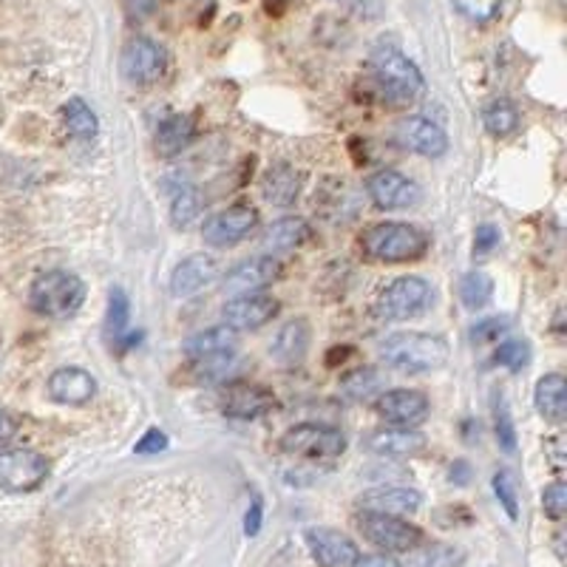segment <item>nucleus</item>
<instances>
[{
    "label": "nucleus",
    "mask_w": 567,
    "mask_h": 567,
    "mask_svg": "<svg viewBox=\"0 0 567 567\" xmlns=\"http://www.w3.org/2000/svg\"><path fill=\"white\" fill-rule=\"evenodd\" d=\"M307 349H310V323L303 321V318L284 323L270 343L272 361L281 363V367H296V363H301Z\"/></svg>",
    "instance_id": "22"
},
{
    "label": "nucleus",
    "mask_w": 567,
    "mask_h": 567,
    "mask_svg": "<svg viewBox=\"0 0 567 567\" xmlns=\"http://www.w3.org/2000/svg\"><path fill=\"white\" fill-rule=\"evenodd\" d=\"M239 347V332L230 327H210L205 332H196L185 341V352L194 361H207V358H221V354H236Z\"/></svg>",
    "instance_id": "24"
},
{
    "label": "nucleus",
    "mask_w": 567,
    "mask_h": 567,
    "mask_svg": "<svg viewBox=\"0 0 567 567\" xmlns=\"http://www.w3.org/2000/svg\"><path fill=\"white\" fill-rule=\"evenodd\" d=\"M49 477V460L32 449L0 452V488L9 494H29Z\"/></svg>",
    "instance_id": "8"
},
{
    "label": "nucleus",
    "mask_w": 567,
    "mask_h": 567,
    "mask_svg": "<svg viewBox=\"0 0 567 567\" xmlns=\"http://www.w3.org/2000/svg\"><path fill=\"white\" fill-rule=\"evenodd\" d=\"M494 298V281L485 272H465L460 281V301L465 310H483Z\"/></svg>",
    "instance_id": "35"
},
{
    "label": "nucleus",
    "mask_w": 567,
    "mask_h": 567,
    "mask_svg": "<svg viewBox=\"0 0 567 567\" xmlns=\"http://www.w3.org/2000/svg\"><path fill=\"white\" fill-rule=\"evenodd\" d=\"M45 392L60 406H85L97 394V381L83 367H60L49 374Z\"/></svg>",
    "instance_id": "16"
},
{
    "label": "nucleus",
    "mask_w": 567,
    "mask_h": 567,
    "mask_svg": "<svg viewBox=\"0 0 567 567\" xmlns=\"http://www.w3.org/2000/svg\"><path fill=\"white\" fill-rule=\"evenodd\" d=\"M361 511L369 514H386V516H406L417 514L420 505H423V494L417 488H409V485H383V488H372L358 499Z\"/></svg>",
    "instance_id": "20"
},
{
    "label": "nucleus",
    "mask_w": 567,
    "mask_h": 567,
    "mask_svg": "<svg viewBox=\"0 0 567 567\" xmlns=\"http://www.w3.org/2000/svg\"><path fill=\"white\" fill-rule=\"evenodd\" d=\"M281 261L272 256H258L250 261H241V265L233 267L225 276L221 287L230 298L236 296H252V292H261L265 287H270L272 281L281 278Z\"/></svg>",
    "instance_id": "14"
},
{
    "label": "nucleus",
    "mask_w": 567,
    "mask_h": 567,
    "mask_svg": "<svg viewBox=\"0 0 567 567\" xmlns=\"http://www.w3.org/2000/svg\"><path fill=\"white\" fill-rule=\"evenodd\" d=\"M367 194L374 207L381 210H406L423 199L417 182L403 176L400 171H378L367 179Z\"/></svg>",
    "instance_id": "11"
},
{
    "label": "nucleus",
    "mask_w": 567,
    "mask_h": 567,
    "mask_svg": "<svg viewBox=\"0 0 567 567\" xmlns=\"http://www.w3.org/2000/svg\"><path fill=\"white\" fill-rule=\"evenodd\" d=\"M281 303L267 292H252V296H236L225 303L221 318L225 327L236 329V332H250V329H261L278 316Z\"/></svg>",
    "instance_id": "12"
},
{
    "label": "nucleus",
    "mask_w": 567,
    "mask_h": 567,
    "mask_svg": "<svg viewBox=\"0 0 567 567\" xmlns=\"http://www.w3.org/2000/svg\"><path fill=\"white\" fill-rule=\"evenodd\" d=\"M14 432H18V423H14V417L0 409V445H7L9 440L14 437Z\"/></svg>",
    "instance_id": "46"
},
{
    "label": "nucleus",
    "mask_w": 567,
    "mask_h": 567,
    "mask_svg": "<svg viewBox=\"0 0 567 567\" xmlns=\"http://www.w3.org/2000/svg\"><path fill=\"white\" fill-rule=\"evenodd\" d=\"M258 221H261V216H258V210L252 205H233L205 221L202 239L210 247H219V250L236 247L245 239H250L252 233H256Z\"/></svg>",
    "instance_id": "9"
},
{
    "label": "nucleus",
    "mask_w": 567,
    "mask_h": 567,
    "mask_svg": "<svg viewBox=\"0 0 567 567\" xmlns=\"http://www.w3.org/2000/svg\"><path fill=\"white\" fill-rule=\"evenodd\" d=\"M261 525H265V505H261V499H252L250 508H247L245 514V534L247 536H258V530H261Z\"/></svg>",
    "instance_id": "44"
},
{
    "label": "nucleus",
    "mask_w": 567,
    "mask_h": 567,
    "mask_svg": "<svg viewBox=\"0 0 567 567\" xmlns=\"http://www.w3.org/2000/svg\"><path fill=\"white\" fill-rule=\"evenodd\" d=\"M276 406V398H272L270 389L252 386V383L233 381L221 389V409H225L227 417L236 420H256L261 414H267Z\"/></svg>",
    "instance_id": "19"
},
{
    "label": "nucleus",
    "mask_w": 567,
    "mask_h": 567,
    "mask_svg": "<svg viewBox=\"0 0 567 567\" xmlns=\"http://www.w3.org/2000/svg\"><path fill=\"white\" fill-rule=\"evenodd\" d=\"M452 3L465 20L477 23V27H485V23L496 20V14L503 12V0H452Z\"/></svg>",
    "instance_id": "37"
},
{
    "label": "nucleus",
    "mask_w": 567,
    "mask_h": 567,
    "mask_svg": "<svg viewBox=\"0 0 567 567\" xmlns=\"http://www.w3.org/2000/svg\"><path fill=\"white\" fill-rule=\"evenodd\" d=\"M483 125L491 136L503 140V136H511L519 128V111L511 100H494L491 105H485Z\"/></svg>",
    "instance_id": "32"
},
{
    "label": "nucleus",
    "mask_w": 567,
    "mask_h": 567,
    "mask_svg": "<svg viewBox=\"0 0 567 567\" xmlns=\"http://www.w3.org/2000/svg\"><path fill=\"white\" fill-rule=\"evenodd\" d=\"M542 508H545L550 519H561L567 511V485L550 483L548 488L542 491Z\"/></svg>",
    "instance_id": "40"
},
{
    "label": "nucleus",
    "mask_w": 567,
    "mask_h": 567,
    "mask_svg": "<svg viewBox=\"0 0 567 567\" xmlns=\"http://www.w3.org/2000/svg\"><path fill=\"white\" fill-rule=\"evenodd\" d=\"M374 409L392 425L417 429L420 423H425L429 412H432V403L417 389H392V392H383L381 398L374 400Z\"/></svg>",
    "instance_id": "13"
},
{
    "label": "nucleus",
    "mask_w": 567,
    "mask_h": 567,
    "mask_svg": "<svg viewBox=\"0 0 567 567\" xmlns=\"http://www.w3.org/2000/svg\"><path fill=\"white\" fill-rule=\"evenodd\" d=\"M494 425H496V443L503 445V452H516V425L511 417V409L503 394L494 398Z\"/></svg>",
    "instance_id": "38"
},
{
    "label": "nucleus",
    "mask_w": 567,
    "mask_h": 567,
    "mask_svg": "<svg viewBox=\"0 0 567 567\" xmlns=\"http://www.w3.org/2000/svg\"><path fill=\"white\" fill-rule=\"evenodd\" d=\"M499 239H503V236H499V227L480 225L477 236H474V252H477V256H488V252L499 245Z\"/></svg>",
    "instance_id": "43"
},
{
    "label": "nucleus",
    "mask_w": 567,
    "mask_h": 567,
    "mask_svg": "<svg viewBox=\"0 0 567 567\" xmlns=\"http://www.w3.org/2000/svg\"><path fill=\"white\" fill-rule=\"evenodd\" d=\"M168 443H171L168 434L162 432V429H148V432L136 440L134 454H140V457H151V454L165 452V449H168Z\"/></svg>",
    "instance_id": "42"
},
{
    "label": "nucleus",
    "mask_w": 567,
    "mask_h": 567,
    "mask_svg": "<svg viewBox=\"0 0 567 567\" xmlns=\"http://www.w3.org/2000/svg\"><path fill=\"white\" fill-rule=\"evenodd\" d=\"M221 278L219 261L205 252H196V256H187L185 261H179L171 276V292L176 298H190L196 292L207 290L210 284H216Z\"/></svg>",
    "instance_id": "18"
},
{
    "label": "nucleus",
    "mask_w": 567,
    "mask_h": 567,
    "mask_svg": "<svg viewBox=\"0 0 567 567\" xmlns=\"http://www.w3.org/2000/svg\"><path fill=\"white\" fill-rule=\"evenodd\" d=\"M449 343L429 332H394L381 343L383 363L403 374L437 372L449 363Z\"/></svg>",
    "instance_id": "2"
},
{
    "label": "nucleus",
    "mask_w": 567,
    "mask_h": 567,
    "mask_svg": "<svg viewBox=\"0 0 567 567\" xmlns=\"http://www.w3.org/2000/svg\"><path fill=\"white\" fill-rule=\"evenodd\" d=\"M196 123L187 114L165 116L156 128V151L159 156H176L194 142Z\"/></svg>",
    "instance_id": "27"
},
{
    "label": "nucleus",
    "mask_w": 567,
    "mask_h": 567,
    "mask_svg": "<svg viewBox=\"0 0 567 567\" xmlns=\"http://www.w3.org/2000/svg\"><path fill=\"white\" fill-rule=\"evenodd\" d=\"M491 485H494V494L499 499V505L505 508V514L516 523L519 519V483H516L514 471L499 468L494 474V480H491Z\"/></svg>",
    "instance_id": "36"
},
{
    "label": "nucleus",
    "mask_w": 567,
    "mask_h": 567,
    "mask_svg": "<svg viewBox=\"0 0 567 567\" xmlns=\"http://www.w3.org/2000/svg\"><path fill=\"white\" fill-rule=\"evenodd\" d=\"M301 171L292 168L290 162H278V165H272L267 171L265 179H261V196H265V202H270L276 207H290L298 199V194H301Z\"/></svg>",
    "instance_id": "23"
},
{
    "label": "nucleus",
    "mask_w": 567,
    "mask_h": 567,
    "mask_svg": "<svg viewBox=\"0 0 567 567\" xmlns=\"http://www.w3.org/2000/svg\"><path fill=\"white\" fill-rule=\"evenodd\" d=\"M372 78L378 83V91L383 94L392 109H406V105L417 103L425 91V80L420 74L417 65L398 52L394 45H378L372 52Z\"/></svg>",
    "instance_id": "1"
},
{
    "label": "nucleus",
    "mask_w": 567,
    "mask_h": 567,
    "mask_svg": "<svg viewBox=\"0 0 567 567\" xmlns=\"http://www.w3.org/2000/svg\"><path fill=\"white\" fill-rule=\"evenodd\" d=\"M508 332V321L505 318H485L477 327L471 329V338L477 343H494Z\"/></svg>",
    "instance_id": "41"
},
{
    "label": "nucleus",
    "mask_w": 567,
    "mask_h": 567,
    "mask_svg": "<svg viewBox=\"0 0 567 567\" xmlns=\"http://www.w3.org/2000/svg\"><path fill=\"white\" fill-rule=\"evenodd\" d=\"M394 140L400 142V148L429 156V159H437V156H443L449 151V136H445V131L437 123H432V120H425V116H406V120H400L398 128H394Z\"/></svg>",
    "instance_id": "15"
},
{
    "label": "nucleus",
    "mask_w": 567,
    "mask_h": 567,
    "mask_svg": "<svg viewBox=\"0 0 567 567\" xmlns=\"http://www.w3.org/2000/svg\"><path fill=\"white\" fill-rule=\"evenodd\" d=\"M281 449L292 457L336 460L347 452V437L332 425L298 423L284 432Z\"/></svg>",
    "instance_id": "7"
},
{
    "label": "nucleus",
    "mask_w": 567,
    "mask_h": 567,
    "mask_svg": "<svg viewBox=\"0 0 567 567\" xmlns=\"http://www.w3.org/2000/svg\"><path fill=\"white\" fill-rule=\"evenodd\" d=\"M303 539L318 567H352V561L361 556L358 545L336 528H307Z\"/></svg>",
    "instance_id": "17"
},
{
    "label": "nucleus",
    "mask_w": 567,
    "mask_h": 567,
    "mask_svg": "<svg viewBox=\"0 0 567 567\" xmlns=\"http://www.w3.org/2000/svg\"><path fill=\"white\" fill-rule=\"evenodd\" d=\"M496 363L511 372H519L530 363V343L528 341H503L496 347Z\"/></svg>",
    "instance_id": "39"
},
{
    "label": "nucleus",
    "mask_w": 567,
    "mask_h": 567,
    "mask_svg": "<svg viewBox=\"0 0 567 567\" xmlns=\"http://www.w3.org/2000/svg\"><path fill=\"white\" fill-rule=\"evenodd\" d=\"M465 550L449 542H432L425 548H414L409 554V567H463Z\"/></svg>",
    "instance_id": "30"
},
{
    "label": "nucleus",
    "mask_w": 567,
    "mask_h": 567,
    "mask_svg": "<svg viewBox=\"0 0 567 567\" xmlns=\"http://www.w3.org/2000/svg\"><path fill=\"white\" fill-rule=\"evenodd\" d=\"M363 252L383 265H403V261H417L429 252V233L409 221H381L363 233Z\"/></svg>",
    "instance_id": "3"
},
{
    "label": "nucleus",
    "mask_w": 567,
    "mask_h": 567,
    "mask_svg": "<svg viewBox=\"0 0 567 567\" xmlns=\"http://www.w3.org/2000/svg\"><path fill=\"white\" fill-rule=\"evenodd\" d=\"M202 216V194L194 185H176L171 194V221L174 227H190Z\"/></svg>",
    "instance_id": "31"
},
{
    "label": "nucleus",
    "mask_w": 567,
    "mask_h": 567,
    "mask_svg": "<svg viewBox=\"0 0 567 567\" xmlns=\"http://www.w3.org/2000/svg\"><path fill=\"white\" fill-rule=\"evenodd\" d=\"M85 301V284L69 270H49L40 272L29 287V303L32 310L43 318L63 321L80 312Z\"/></svg>",
    "instance_id": "4"
},
{
    "label": "nucleus",
    "mask_w": 567,
    "mask_h": 567,
    "mask_svg": "<svg viewBox=\"0 0 567 567\" xmlns=\"http://www.w3.org/2000/svg\"><path fill=\"white\" fill-rule=\"evenodd\" d=\"M432 284L420 276H400L374 301V312L386 321H409L432 310Z\"/></svg>",
    "instance_id": "5"
},
{
    "label": "nucleus",
    "mask_w": 567,
    "mask_h": 567,
    "mask_svg": "<svg viewBox=\"0 0 567 567\" xmlns=\"http://www.w3.org/2000/svg\"><path fill=\"white\" fill-rule=\"evenodd\" d=\"M128 323H131V301L128 296H125V290L114 287V290L109 292V310H105V336H109V341L123 343L125 332H128Z\"/></svg>",
    "instance_id": "33"
},
{
    "label": "nucleus",
    "mask_w": 567,
    "mask_h": 567,
    "mask_svg": "<svg viewBox=\"0 0 567 567\" xmlns=\"http://www.w3.org/2000/svg\"><path fill=\"white\" fill-rule=\"evenodd\" d=\"M383 386H386V378L374 367H361L349 372L341 381L343 398L354 400V403H367L372 398H381Z\"/></svg>",
    "instance_id": "29"
},
{
    "label": "nucleus",
    "mask_w": 567,
    "mask_h": 567,
    "mask_svg": "<svg viewBox=\"0 0 567 567\" xmlns=\"http://www.w3.org/2000/svg\"><path fill=\"white\" fill-rule=\"evenodd\" d=\"M60 116H63L65 131H69L74 140L91 142L94 136L100 134L97 114H94V109H91V105L85 103L83 97H71L69 103H63V109H60Z\"/></svg>",
    "instance_id": "28"
},
{
    "label": "nucleus",
    "mask_w": 567,
    "mask_h": 567,
    "mask_svg": "<svg viewBox=\"0 0 567 567\" xmlns=\"http://www.w3.org/2000/svg\"><path fill=\"white\" fill-rule=\"evenodd\" d=\"M352 567H403L398 559H392L389 554H369V556H358L352 561Z\"/></svg>",
    "instance_id": "45"
},
{
    "label": "nucleus",
    "mask_w": 567,
    "mask_h": 567,
    "mask_svg": "<svg viewBox=\"0 0 567 567\" xmlns=\"http://www.w3.org/2000/svg\"><path fill=\"white\" fill-rule=\"evenodd\" d=\"M536 412L550 423H561L567 414V381L559 372H550L539 378L534 392Z\"/></svg>",
    "instance_id": "25"
},
{
    "label": "nucleus",
    "mask_w": 567,
    "mask_h": 567,
    "mask_svg": "<svg viewBox=\"0 0 567 567\" xmlns=\"http://www.w3.org/2000/svg\"><path fill=\"white\" fill-rule=\"evenodd\" d=\"M468 474H471V471H468V465H465V463H457V465H454V468H452V480H454V483H457V485L468 483Z\"/></svg>",
    "instance_id": "47"
},
{
    "label": "nucleus",
    "mask_w": 567,
    "mask_h": 567,
    "mask_svg": "<svg viewBox=\"0 0 567 567\" xmlns=\"http://www.w3.org/2000/svg\"><path fill=\"white\" fill-rule=\"evenodd\" d=\"M358 530L363 534V539L372 542L374 548H381L383 554H412L414 548L423 545V530L409 519H400V516L363 511L358 516Z\"/></svg>",
    "instance_id": "6"
},
{
    "label": "nucleus",
    "mask_w": 567,
    "mask_h": 567,
    "mask_svg": "<svg viewBox=\"0 0 567 567\" xmlns=\"http://www.w3.org/2000/svg\"><path fill=\"white\" fill-rule=\"evenodd\" d=\"M125 80L136 85H151L165 74L168 69V54L156 40L151 38H134L123 49V60H120Z\"/></svg>",
    "instance_id": "10"
},
{
    "label": "nucleus",
    "mask_w": 567,
    "mask_h": 567,
    "mask_svg": "<svg viewBox=\"0 0 567 567\" xmlns=\"http://www.w3.org/2000/svg\"><path fill=\"white\" fill-rule=\"evenodd\" d=\"M312 236V227L301 219V216H287V219L272 221L270 230L265 233V250L270 252H290L298 250L301 245H307Z\"/></svg>",
    "instance_id": "26"
},
{
    "label": "nucleus",
    "mask_w": 567,
    "mask_h": 567,
    "mask_svg": "<svg viewBox=\"0 0 567 567\" xmlns=\"http://www.w3.org/2000/svg\"><path fill=\"white\" fill-rule=\"evenodd\" d=\"M241 363L236 361V354H221V358H207V361H194V372L202 383H213V386H227L236 381Z\"/></svg>",
    "instance_id": "34"
},
{
    "label": "nucleus",
    "mask_w": 567,
    "mask_h": 567,
    "mask_svg": "<svg viewBox=\"0 0 567 567\" xmlns=\"http://www.w3.org/2000/svg\"><path fill=\"white\" fill-rule=\"evenodd\" d=\"M367 449L378 457L386 460H409L414 454L425 452V434L417 429H403V425H392V429H378L369 434Z\"/></svg>",
    "instance_id": "21"
}]
</instances>
